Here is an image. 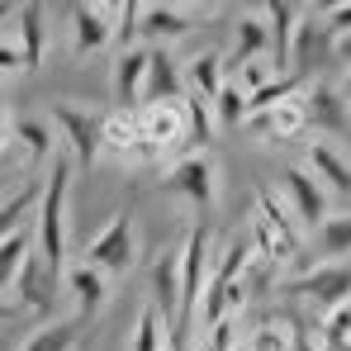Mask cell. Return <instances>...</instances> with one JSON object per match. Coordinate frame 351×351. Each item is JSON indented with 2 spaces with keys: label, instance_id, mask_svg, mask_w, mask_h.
<instances>
[{
  "label": "cell",
  "instance_id": "cell-1",
  "mask_svg": "<svg viewBox=\"0 0 351 351\" xmlns=\"http://www.w3.org/2000/svg\"><path fill=\"white\" fill-rule=\"evenodd\" d=\"M71 157H53L48 162V180H43V195H38V256L48 266V276H62V256H66V195H71Z\"/></svg>",
  "mask_w": 351,
  "mask_h": 351
},
{
  "label": "cell",
  "instance_id": "cell-2",
  "mask_svg": "<svg viewBox=\"0 0 351 351\" xmlns=\"http://www.w3.org/2000/svg\"><path fill=\"white\" fill-rule=\"evenodd\" d=\"M209 228H190L185 247H180V318L171 328L176 347H190V332H195V313H199V299L209 290Z\"/></svg>",
  "mask_w": 351,
  "mask_h": 351
},
{
  "label": "cell",
  "instance_id": "cell-3",
  "mask_svg": "<svg viewBox=\"0 0 351 351\" xmlns=\"http://www.w3.org/2000/svg\"><path fill=\"white\" fill-rule=\"evenodd\" d=\"M81 256H86L90 266H100L105 276H123V271H133V261H138V223H133V209H119L114 219L86 242Z\"/></svg>",
  "mask_w": 351,
  "mask_h": 351
},
{
  "label": "cell",
  "instance_id": "cell-4",
  "mask_svg": "<svg viewBox=\"0 0 351 351\" xmlns=\"http://www.w3.org/2000/svg\"><path fill=\"white\" fill-rule=\"evenodd\" d=\"M100 152H110L123 167H152V162H162V152L143 138L138 110H110V114H100Z\"/></svg>",
  "mask_w": 351,
  "mask_h": 351
},
{
  "label": "cell",
  "instance_id": "cell-5",
  "mask_svg": "<svg viewBox=\"0 0 351 351\" xmlns=\"http://www.w3.org/2000/svg\"><path fill=\"white\" fill-rule=\"evenodd\" d=\"M171 195H180V199H190L199 214H209L214 204H219V162L209 157V152H185V157H176L171 171H167V180H162Z\"/></svg>",
  "mask_w": 351,
  "mask_h": 351
},
{
  "label": "cell",
  "instance_id": "cell-6",
  "mask_svg": "<svg viewBox=\"0 0 351 351\" xmlns=\"http://www.w3.org/2000/svg\"><path fill=\"white\" fill-rule=\"evenodd\" d=\"M48 114L58 123L62 143H66L71 167L90 171V167L100 162V114H95V110H81V105H71V100H58Z\"/></svg>",
  "mask_w": 351,
  "mask_h": 351
},
{
  "label": "cell",
  "instance_id": "cell-7",
  "mask_svg": "<svg viewBox=\"0 0 351 351\" xmlns=\"http://www.w3.org/2000/svg\"><path fill=\"white\" fill-rule=\"evenodd\" d=\"M332 62H337V38H332L328 24L313 19V10H308V14L299 19L294 43H290V76L313 81V71H323V66H332Z\"/></svg>",
  "mask_w": 351,
  "mask_h": 351
},
{
  "label": "cell",
  "instance_id": "cell-8",
  "mask_svg": "<svg viewBox=\"0 0 351 351\" xmlns=\"http://www.w3.org/2000/svg\"><path fill=\"white\" fill-rule=\"evenodd\" d=\"M285 294H299V299L318 304L323 313H332V308L351 304V266H342V261H323V266H313V271L285 280Z\"/></svg>",
  "mask_w": 351,
  "mask_h": 351
},
{
  "label": "cell",
  "instance_id": "cell-9",
  "mask_svg": "<svg viewBox=\"0 0 351 351\" xmlns=\"http://www.w3.org/2000/svg\"><path fill=\"white\" fill-rule=\"evenodd\" d=\"M66 24H71V53L76 58L100 53L119 34V5H66Z\"/></svg>",
  "mask_w": 351,
  "mask_h": 351
},
{
  "label": "cell",
  "instance_id": "cell-10",
  "mask_svg": "<svg viewBox=\"0 0 351 351\" xmlns=\"http://www.w3.org/2000/svg\"><path fill=\"white\" fill-rule=\"evenodd\" d=\"M143 119V138L167 157V152H180L190 143V114H185V100H171V105H143L138 110Z\"/></svg>",
  "mask_w": 351,
  "mask_h": 351
},
{
  "label": "cell",
  "instance_id": "cell-11",
  "mask_svg": "<svg viewBox=\"0 0 351 351\" xmlns=\"http://www.w3.org/2000/svg\"><path fill=\"white\" fill-rule=\"evenodd\" d=\"M304 114L308 128H323V133H347L351 128V95L332 81H308L304 86Z\"/></svg>",
  "mask_w": 351,
  "mask_h": 351
},
{
  "label": "cell",
  "instance_id": "cell-12",
  "mask_svg": "<svg viewBox=\"0 0 351 351\" xmlns=\"http://www.w3.org/2000/svg\"><path fill=\"white\" fill-rule=\"evenodd\" d=\"M209 10H195V5H143L138 10V34L152 38V43H171V38H185L190 29H199Z\"/></svg>",
  "mask_w": 351,
  "mask_h": 351
},
{
  "label": "cell",
  "instance_id": "cell-13",
  "mask_svg": "<svg viewBox=\"0 0 351 351\" xmlns=\"http://www.w3.org/2000/svg\"><path fill=\"white\" fill-rule=\"evenodd\" d=\"M285 195H290V204H294V219L308 233H318L323 219H328V190L318 185V176L308 171V167H290L285 171Z\"/></svg>",
  "mask_w": 351,
  "mask_h": 351
},
{
  "label": "cell",
  "instance_id": "cell-14",
  "mask_svg": "<svg viewBox=\"0 0 351 351\" xmlns=\"http://www.w3.org/2000/svg\"><path fill=\"white\" fill-rule=\"evenodd\" d=\"M66 290L76 294V318H81V323H90V318L110 304V276L81 256V261H71V266H66Z\"/></svg>",
  "mask_w": 351,
  "mask_h": 351
},
{
  "label": "cell",
  "instance_id": "cell-15",
  "mask_svg": "<svg viewBox=\"0 0 351 351\" xmlns=\"http://www.w3.org/2000/svg\"><path fill=\"white\" fill-rule=\"evenodd\" d=\"M152 48H119L114 58V105L119 110H143V81H147Z\"/></svg>",
  "mask_w": 351,
  "mask_h": 351
},
{
  "label": "cell",
  "instance_id": "cell-16",
  "mask_svg": "<svg viewBox=\"0 0 351 351\" xmlns=\"http://www.w3.org/2000/svg\"><path fill=\"white\" fill-rule=\"evenodd\" d=\"M242 128H252V133H261V138H271V143H290L299 138L304 128H308V114H304V90L290 95V100H280L276 110H266V114H247Z\"/></svg>",
  "mask_w": 351,
  "mask_h": 351
},
{
  "label": "cell",
  "instance_id": "cell-17",
  "mask_svg": "<svg viewBox=\"0 0 351 351\" xmlns=\"http://www.w3.org/2000/svg\"><path fill=\"white\" fill-rule=\"evenodd\" d=\"M266 10V29H271V66H276V76H290V43H294V29H299V19L308 14V10H299V5H285V0H276V5H261Z\"/></svg>",
  "mask_w": 351,
  "mask_h": 351
},
{
  "label": "cell",
  "instance_id": "cell-18",
  "mask_svg": "<svg viewBox=\"0 0 351 351\" xmlns=\"http://www.w3.org/2000/svg\"><path fill=\"white\" fill-rule=\"evenodd\" d=\"M171 100H185V71L171 62L167 48H152L147 81H143V105H171Z\"/></svg>",
  "mask_w": 351,
  "mask_h": 351
},
{
  "label": "cell",
  "instance_id": "cell-19",
  "mask_svg": "<svg viewBox=\"0 0 351 351\" xmlns=\"http://www.w3.org/2000/svg\"><path fill=\"white\" fill-rule=\"evenodd\" d=\"M256 219H261V223L276 233V242L285 247V256L304 261V233H299V223L290 219V209H285V204H280V199H276L266 185L256 190Z\"/></svg>",
  "mask_w": 351,
  "mask_h": 351
},
{
  "label": "cell",
  "instance_id": "cell-20",
  "mask_svg": "<svg viewBox=\"0 0 351 351\" xmlns=\"http://www.w3.org/2000/svg\"><path fill=\"white\" fill-rule=\"evenodd\" d=\"M271 53V29H266V10H242L237 14V34H233V66L247 62H266Z\"/></svg>",
  "mask_w": 351,
  "mask_h": 351
},
{
  "label": "cell",
  "instance_id": "cell-21",
  "mask_svg": "<svg viewBox=\"0 0 351 351\" xmlns=\"http://www.w3.org/2000/svg\"><path fill=\"white\" fill-rule=\"evenodd\" d=\"M152 308L162 323L180 318V252H162V261L152 266Z\"/></svg>",
  "mask_w": 351,
  "mask_h": 351
},
{
  "label": "cell",
  "instance_id": "cell-22",
  "mask_svg": "<svg viewBox=\"0 0 351 351\" xmlns=\"http://www.w3.org/2000/svg\"><path fill=\"white\" fill-rule=\"evenodd\" d=\"M14 19H19V58H24V71H34L48 58V5H19Z\"/></svg>",
  "mask_w": 351,
  "mask_h": 351
},
{
  "label": "cell",
  "instance_id": "cell-23",
  "mask_svg": "<svg viewBox=\"0 0 351 351\" xmlns=\"http://www.w3.org/2000/svg\"><path fill=\"white\" fill-rule=\"evenodd\" d=\"M53 285H58V280L48 276L43 256H38V252H29V261H24L19 280H14L19 304H24V308H34V313H48V308H53Z\"/></svg>",
  "mask_w": 351,
  "mask_h": 351
},
{
  "label": "cell",
  "instance_id": "cell-24",
  "mask_svg": "<svg viewBox=\"0 0 351 351\" xmlns=\"http://www.w3.org/2000/svg\"><path fill=\"white\" fill-rule=\"evenodd\" d=\"M308 171L318 176V185H328L332 195H347V199H351V162L332 147V143H313V152H308Z\"/></svg>",
  "mask_w": 351,
  "mask_h": 351
},
{
  "label": "cell",
  "instance_id": "cell-25",
  "mask_svg": "<svg viewBox=\"0 0 351 351\" xmlns=\"http://www.w3.org/2000/svg\"><path fill=\"white\" fill-rule=\"evenodd\" d=\"M185 81H190V95H199V100H219V90H223V81H228V58L223 53H199V58L185 66Z\"/></svg>",
  "mask_w": 351,
  "mask_h": 351
},
{
  "label": "cell",
  "instance_id": "cell-26",
  "mask_svg": "<svg viewBox=\"0 0 351 351\" xmlns=\"http://www.w3.org/2000/svg\"><path fill=\"white\" fill-rule=\"evenodd\" d=\"M81 347V318H58V323H43L19 351H76Z\"/></svg>",
  "mask_w": 351,
  "mask_h": 351
},
{
  "label": "cell",
  "instance_id": "cell-27",
  "mask_svg": "<svg viewBox=\"0 0 351 351\" xmlns=\"http://www.w3.org/2000/svg\"><path fill=\"white\" fill-rule=\"evenodd\" d=\"M14 143H24V152H29V162H53L58 157V138H53V128L43 123V119H14Z\"/></svg>",
  "mask_w": 351,
  "mask_h": 351
},
{
  "label": "cell",
  "instance_id": "cell-28",
  "mask_svg": "<svg viewBox=\"0 0 351 351\" xmlns=\"http://www.w3.org/2000/svg\"><path fill=\"white\" fill-rule=\"evenodd\" d=\"M29 252H34V237H29V228H19L10 242H0V294L14 290V280H19V271H24Z\"/></svg>",
  "mask_w": 351,
  "mask_h": 351
},
{
  "label": "cell",
  "instance_id": "cell-29",
  "mask_svg": "<svg viewBox=\"0 0 351 351\" xmlns=\"http://www.w3.org/2000/svg\"><path fill=\"white\" fill-rule=\"evenodd\" d=\"M38 195H43V185H24L19 195L0 199V242H10V237L24 228V219H29V209L38 204Z\"/></svg>",
  "mask_w": 351,
  "mask_h": 351
},
{
  "label": "cell",
  "instance_id": "cell-30",
  "mask_svg": "<svg viewBox=\"0 0 351 351\" xmlns=\"http://www.w3.org/2000/svg\"><path fill=\"white\" fill-rule=\"evenodd\" d=\"M313 237H318V252H323V256H332V261H337V256H351V209L347 214H328L323 228Z\"/></svg>",
  "mask_w": 351,
  "mask_h": 351
},
{
  "label": "cell",
  "instance_id": "cell-31",
  "mask_svg": "<svg viewBox=\"0 0 351 351\" xmlns=\"http://www.w3.org/2000/svg\"><path fill=\"white\" fill-rule=\"evenodd\" d=\"M214 123H223V128H242L247 123V90L237 81H223V90L214 100Z\"/></svg>",
  "mask_w": 351,
  "mask_h": 351
},
{
  "label": "cell",
  "instance_id": "cell-32",
  "mask_svg": "<svg viewBox=\"0 0 351 351\" xmlns=\"http://www.w3.org/2000/svg\"><path fill=\"white\" fill-rule=\"evenodd\" d=\"M318 332H323V347H328V351H347L351 347V304L332 308V313H323Z\"/></svg>",
  "mask_w": 351,
  "mask_h": 351
},
{
  "label": "cell",
  "instance_id": "cell-33",
  "mask_svg": "<svg viewBox=\"0 0 351 351\" xmlns=\"http://www.w3.org/2000/svg\"><path fill=\"white\" fill-rule=\"evenodd\" d=\"M185 114H190V143H199V152H204V143L214 138V105L199 95H185Z\"/></svg>",
  "mask_w": 351,
  "mask_h": 351
},
{
  "label": "cell",
  "instance_id": "cell-34",
  "mask_svg": "<svg viewBox=\"0 0 351 351\" xmlns=\"http://www.w3.org/2000/svg\"><path fill=\"white\" fill-rule=\"evenodd\" d=\"M133 351H167V332H162L157 308H143V313H138V328H133Z\"/></svg>",
  "mask_w": 351,
  "mask_h": 351
},
{
  "label": "cell",
  "instance_id": "cell-35",
  "mask_svg": "<svg viewBox=\"0 0 351 351\" xmlns=\"http://www.w3.org/2000/svg\"><path fill=\"white\" fill-rule=\"evenodd\" d=\"M247 351H294L290 323H261V328L252 332V347Z\"/></svg>",
  "mask_w": 351,
  "mask_h": 351
},
{
  "label": "cell",
  "instance_id": "cell-36",
  "mask_svg": "<svg viewBox=\"0 0 351 351\" xmlns=\"http://www.w3.org/2000/svg\"><path fill=\"white\" fill-rule=\"evenodd\" d=\"M237 323H233V313L228 318H219L214 328H209V337H204V351H237Z\"/></svg>",
  "mask_w": 351,
  "mask_h": 351
},
{
  "label": "cell",
  "instance_id": "cell-37",
  "mask_svg": "<svg viewBox=\"0 0 351 351\" xmlns=\"http://www.w3.org/2000/svg\"><path fill=\"white\" fill-rule=\"evenodd\" d=\"M318 14H323V24H328L332 38H347L351 34V5H323Z\"/></svg>",
  "mask_w": 351,
  "mask_h": 351
},
{
  "label": "cell",
  "instance_id": "cell-38",
  "mask_svg": "<svg viewBox=\"0 0 351 351\" xmlns=\"http://www.w3.org/2000/svg\"><path fill=\"white\" fill-rule=\"evenodd\" d=\"M14 66L24 71V58H19V48H14V43H0V71H14Z\"/></svg>",
  "mask_w": 351,
  "mask_h": 351
},
{
  "label": "cell",
  "instance_id": "cell-39",
  "mask_svg": "<svg viewBox=\"0 0 351 351\" xmlns=\"http://www.w3.org/2000/svg\"><path fill=\"white\" fill-rule=\"evenodd\" d=\"M10 143V114H5V90H0V147Z\"/></svg>",
  "mask_w": 351,
  "mask_h": 351
},
{
  "label": "cell",
  "instance_id": "cell-40",
  "mask_svg": "<svg viewBox=\"0 0 351 351\" xmlns=\"http://www.w3.org/2000/svg\"><path fill=\"white\" fill-rule=\"evenodd\" d=\"M337 62L351 66V34H347V38H337Z\"/></svg>",
  "mask_w": 351,
  "mask_h": 351
},
{
  "label": "cell",
  "instance_id": "cell-41",
  "mask_svg": "<svg viewBox=\"0 0 351 351\" xmlns=\"http://www.w3.org/2000/svg\"><path fill=\"white\" fill-rule=\"evenodd\" d=\"M10 318H14V308H10V304H0V323H10Z\"/></svg>",
  "mask_w": 351,
  "mask_h": 351
},
{
  "label": "cell",
  "instance_id": "cell-42",
  "mask_svg": "<svg viewBox=\"0 0 351 351\" xmlns=\"http://www.w3.org/2000/svg\"><path fill=\"white\" fill-rule=\"evenodd\" d=\"M5 19H10V5H0V24H5Z\"/></svg>",
  "mask_w": 351,
  "mask_h": 351
},
{
  "label": "cell",
  "instance_id": "cell-43",
  "mask_svg": "<svg viewBox=\"0 0 351 351\" xmlns=\"http://www.w3.org/2000/svg\"><path fill=\"white\" fill-rule=\"evenodd\" d=\"M342 90H347V95H351V76H347V86H342Z\"/></svg>",
  "mask_w": 351,
  "mask_h": 351
},
{
  "label": "cell",
  "instance_id": "cell-44",
  "mask_svg": "<svg viewBox=\"0 0 351 351\" xmlns=\"http://www.w3.org/2000/svg\"><path fill=\"white\" fill-rule=\"evenodd\" d=\"M237 351H242V347H237Z\"/></svg>",
  "mask_w": 351,
  "mask_h": 351
},
{
  "label": "cell",
  "instance_id": "cell-45",
  "mask_svg": "<svg viewBox=\"0 0 351 351\" xmlns=\"http://www.w3.org/2000/svg\"><path fill=\"white\" fill-rule=\"evenodd\" d=\"M347 351H351V347H347Z\"/></svg>",
  "mask_w": 351,
  "mask_h": 351
}]
</instances>
